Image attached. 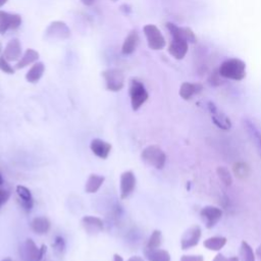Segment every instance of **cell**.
<instances>
[{"label":"cell","mask_w":261,"mask_h":261,"mask_svg":"<svg viewBox=\"0 0 261 261\" xmlns=\"http://www.w3.org/2000/svg\"><path fill=\"white\" fill-rule=\"evenodd\" d=\"M179 261H204L202 255H182Z\"/></svg>","instance_id":"33"},{"label":"cell","mask_w":261,"mask_h":261,"mask_svg":"<svg viewBox=\"0 0 261 261\" xmlns=\"http://www.w3.org/2000/svg\"><path fill=\"white\" fill-rule=\"evenodd\" d=\"M1 51H2V45H1V43H0V53H1Z\"/></svg>","instance_id":"42"},{"label":"cell","mask_w":261,"mask_h":261,"mask_svg":"<svg viewBox=\"0 0 261 261\" xmlns=\"http://www.w3.org/2000/svg\"><path fill=\"white\" fill-rule=\"evenodd\" d=\"M147 43L152 50H161L165 46V39L155 24H146L143 28Z\"/></svg>","instance_id":"7"},{"label":"cell","mask_w":261,"mask_h":261,"mask_svg":"<svg viewBox=\"0 0 261 261\" xmlns=\"http://www.w3.org/2000/svg\"><path fill=\"white\" fill-rule=\"evenodd\" d=\"M139 41H140V38H139V34L137 31H132L124 39L123 43H122V46H121V52L122 54H125V55H128V54H132L138 44H139Z\"/></svg>","instance_id":"19"},{"label":"cell","mask_w":261,"mask_h":261,"mask_svg":"<svg viewBox=\"0 0 261 261\" xmlns=\"http://www.w3.org/2000/svg\"><path fill=\"white\" fill-rule=\"evenodd\" d=\"M144 256L148 261H171L170 254L163 249H144Z\"/></svg>","instance_id":"18"},{"label":"cell","mask_w":261,"mask_h":261,"mask_svg":"<svg viewBox=\"0 0 261 261\" xmlns=\"http://www.w3.org/2000/svg\"><path fill=\"white\" fill-rule=\"evenodd\" d=\"M104 180H105V177L103 175H99L96 173L90 174L85 185V192L88 194L96 193L101 188Z\"/></svg>","instance_id":"23"},{"label":"cell","mask_w":261,"mask_h":261,"mask_svg":"<svg viewBox=\"0 0 261 261\" xmlns=\"http://www.w3.org/2000/svg\"><path fill=\"white\" fill-rule=\"evenodd\" d=\"M141 158L148 165H150L156 169H162L166 162V154L157 145L147 146L142 151Z\"/></svg>","instance_id":"3"},{"label":"cell","mask_w":261,"mask_h":261,"mask_svg":"<svg viewBox=\"0 0 261 261\" xmlns=\"http://www.w3.org/2000/svg\"><path fill=\"white\" fill-rule=\"evenodd\" d=\"M3 181H4V180H3V177H2V175H1V173H0V186L3 184Z\"/></svg>","instance_id":"41"},{"label":"cell","mask_w":261,"mask_h":261,"mask_svg":"<svg viewBox=\"0 0 261 261\" xmlns=\"http://www.w3.org/2000/svg\"><path fill=\"white\" fill-rule=\"evenodd\" d=\"M200 216L207 228L214 227L222 217V210L216 206H205L200 211Z\"/></svg>","instance_id":"8"},{"label":"cell","mask_w":261,"mask_h":261,"mask_svg":"<svg viewBox=\"0 0 261 261\" xmlns=\"http://www.w3.org/2000/svg\"><path fill=\"white\" fill-rule=\"evenodd\" d=\"M161 243H162V233L159 229H155L151 233V236L147 242L146 248L147 249H156L161 246Z\"/></svg>","instance_id":"27"},{"label":"cell","mask_w":261,"mask_h":261,"mask_svg":"<svg viewBox=\"0 0 261 261\" xmlns=\"http://www.w3.org/2000/svg\"><path fill=\"white\" fill-rule=\"evenodd\" d=\"M202 86L200 84H193V83H188L185 82L181 84L179 88V96L184 100H189L191 99L195 94H198L199 92L202 91Z\"/></svg>","instance_id":"22"},{"label":"cell","mask_w":261,"mask_h":261,"mask_svg":"<svg viewBox=\"0 0 261 261\" xmlns=\"http://www.w3.org/2000/svg\"><path fill=\"white\" fill-rule=\"evenodd\" d=\"M7 1H8V0H0V7H2L4 4H6Z\"/></svg>","instance_id":"39"},{"label":"cell","mask_w":261,"mask_h":261,"mask_svg":"<svg viewBox=\"0 0 261 261\" xmlns=\"http://www.w3.org/2000/svg\"><path fill=\"white\" fill-rule=\"evenodd\" d=\"M45 71V65L43 62H35L25 74V80L31 84H36L40 81Z\"/></svg>","instance_id":"21"},{"label":"cell","mask_w":261,"mask_h":261,"mask_svg":"<svg viewBox=\"0 0 261 261\" xmlns=\"http://www.w3.org/2000/svg\"><path fill=\"white\" fill-rule=\"evenodd\" d=\"M112 1H117V0H112Z\"/></svg>","instance_id":"43"},{"label":"cell","mask_w":261,"mask_h":261,"mask_svg":"<svg viewBox=\"0 0 261 261\" xmlns=\"http://www.w3.org/2000/svg\"><path fill=\"white\" fill-rule=\"evenodd\" d=\"M212 261H240L239 257L237 256H231V257H225L223 254L218 253Z\"/></svg>","instance_id":"32"},{"label":"cell","mask_w":261,"mask_h":261,"mask_svg":"<svg viewBox=\"0 0 261 261\" xmlns=\"http://www.w3.org/2000/svg\"><path fill=\"white\" fill-rule=\"evenodd\" d=\"M52 247H53L54 251H55L57 254H59V255L63 254V252H64V250H65V242H64L63 238H61V237H56L55 240H54V243L52 244Z\"/></svg>","instance_id":"30"},{"label":"cell","mask_w":261,"mask_h":261,"mask_svg":"<svg viewBox=\"0 0 261 261\" xmlns=\"http://www.w3.org/2000/svg\"><path fill=\"white\" fill-rule=\"evenodd\" d=\"M81 224L88 234H97L101 232L104 228V223L102 219L92 215L84 216L81 220Z\"/></svg>","instance_id":"13"},{"label":"cell","mask_w":261,"mask_h":261,"mask_svg":"<svg viewBox=\"0 0 261 261\" xmlns=\"http://www.w3.org/2000/svg\"><path fill=\"white\" fill-rule=\"evenodd\" d=\"M106 89L110 92H118L124 86V74L119 68H108L102 71Z\"/></svg>","instance_id":"5"},{"label":"cell","mask_w":261,"mask_h":261,"mask_svg":"<svg viewBox=\"0 0 261 261\" xmlns=\"http://www.w3.org/2000/svg\"><path fill=\"white\" fill-rule=\"evenodd\" d=\"M166 28L172 36L168 47L169 54L176 59H182L188 52V42L196 41L194 33L189 28H180L171 22H167Z\"/></svg>","instance_id":"1"},{"label":"cell","mask_w":261,"mask_h":261,"mask_svg":"<svg viewBox=\"0 0 261 261\" xmlns=\"http://www.w3.org/2000/svg\"><path fill=\"white\" fill-rule=\"evenodd\" d=\"M46 36L48 38L53 39H59V40H65L70 36V30L67 27V24L63 21L56 20L51 22L48 28L46 29Z\"/></svg>","instance_id":"11"},{"label":"cell","mask_w":261,"mask_h":261,"mask_svg":"<svg viewBox=\"0 0 261 261\" xmlns=\"http://www.w3.org/2000/svg\"><path fill=\"white\" fill-rule=\"evenodd\" d=\"M31 228L37 234H45L49 231L51 223L50 220L45 216H38L35 217L31 221Z\"/></svg>","instance_id":"20"},{"label":"cell","mask_w":261,"mask_h":261,"mask_svg":"<svg viewBox=\"0 0 261 261\" xmlns=\"http://www.w3.org/2000/svg\"><path fill=\"white\" fill-rule=\"evenodd\" d=\"M216 172L218 174V177L220 178V180L225 185V186H230L232 182V178L230 175V172L228 171V169L224 166H219L216 169Z\"/></svg>","instance_id":"28"},{"label":"cell","mask_w":261,"mask_h":261,"mask_svg":"<svg viewBox=\"0 0 261 261\" xmlns=\"http://www.w3.org/2000/svg\"><path fill=\"white\" fill-rule=\"evenodd\" d=\"M8 61H18L21 57V45L17 39L10 40L3 51L2 54Z\"/></svg>","instance_id":"16"},{"label":"cell","mask_w":261,"mask_h":261,"mask_svg":"<svg viewBox=\"0 0 261 261\" xmlns=\"http://www.w3.org/2000/svg\"><path fill=\"white\" fill-rule=\"evenodd\" d=\"M20 24L21 16L19 14L0 10V35H4L8 30H16Z\"/></svg>","instance_id":"10"},{"label":"cell","mask_w":261,"mask_h":261,"mask_svg":"<svg viewBox=\"0 0 261 261\" xmlns=\"http://www.w3.org/2000/svg\"><path fill=\"white\" fill-rule=\"evenodd\" d=\"M256 256L259 259V261H261V245L256 250Z\"/></svg>","instance_id":"38"},{"label":"cell","mask_w":261,"mask_h":261,"mask_svg":"<svg viewBox=\"0 0 261 261\" xmlns=\"http://www.w3.org/2000/svg\"><path fill=\"white\" fill-rule=\"evenodd\" d=\"M0 70L3 71L4 73H8V74L14 73V68L9 64V61L6 60L3 55L0 56Z\"/></svg>","instance_id":"31"},{"label":"cell","mask_w":261,"mask_h":261,"mask_svg":"<svg viewBox=\"0 0 261 261\" xmlns=\"http://www.w3.org/2000/svg\"><path fill=\"white\" fill-rule=\"evenodd\" d=\"M127 261H145V260L140 256H132L127 259Z\"/></svg>","instance_id":"36"},{"label":"cell","mask_w":261,"mask_h":261,"mask_svg":"<svg viewBox=\"0 0 261 261\" xmlns=\"http://www.w3.org/2000/svg\"><path fill=\"white\" fill-rule=\"evenodd\" d=\"M233 172H234L236 176H238L240 178H245V176H247L249 174L250 169L247 166V164H245L243 162H238L233 165Z\"/></svg>","instance_id":"29"},{"label":"cell","mask_w":261,"mask_h":261,"mask_svg":"<svg viewBox=\"0 0 261 261\" xmlns=\"http://www.w3.org/2000/svg\"><path fill=\"white\" fill-rule=\"evenodd\" d=\"M218 71L219 74L225 79L241 81L246 75V64L238 58L227 59L221 63Z\"/></svg>","instance_id":"2"},{"label":"cell","mask_w":261,"mask_h":261,"mask_svg":"<svg viewBox=\"0 0 261 261\" xmlns=\"http://www.w3.org/2000/svg\"><path fill=\"white\" fill-rule=\"evenodd\" d=\"M128 93H129V98H130V105L133 110L137 111L141 108V106L148 100L149 94L140 81L133 79L129 82V87H128Z\"/></svg>","instance_id":"4"},{"label":"cell","mask_w":261,"mask_h":261,"mask_svg":"<svg viewBox=\"0 0 261 261\" xmlns=\"http://www.w3.org/2000/svg\"><path fill=\"white\" fill-rule=\"evenodd\" d=\"M136 188V176L133 171L126 170L120 175V198L126 199Z\"/></svg>","instance_id":"12"},{"label":"cell","mask_w":261,"mask_h":261,"mask_svg":"<svg viewBox=\"0 0 261 261\" xmlns=\"http://www.w3.org/2000/svg\"><path fill=\"white\" fill-rule=\"evenodd\" d=\"M10 197V193L7 190L0 189V208L8 201Z\"/></svg>","instance_id":"34"},{"label":"cell","mask_w":261,"mask_h":261,"mask_svg":"<svg viewBox=\"0 0 261 261\" xmlns=\"http://www.w3.org/2000/svg\"><path fill=\"white\" fill-rule=\"evenodd\" d=\"M81 2L86 6H92L95 3V0H81Z\"/></svg>","instance_id":"35"},{"label":"cell","mask_w":261,"mask_h":261,"mask_svg":"<svg viewBox=\"0 0 261 261\" xmlns=\"http://www.w3.org/2000/svg\"><path fill=\"white\" fill-rule=\"evenodd\" d=\"M90 149L97 157L101 159H106L111 152L112 146L110 143L104 140L93 139L90 143Z\"/></svg>","instance_id":"15"},{"label":"cell","mask_w":261,"mask_h":261,"mask_svg":"<svg viewBox=\"0 0 261 261\" xmlns=\"http://www.w3.org/2000/svg\"><path fill=\"white\" fill-rule=\"evenodd\" d=\"M46 252V246L38 248L32 239H27L20 248V256L24 261H41Z\"/></svg>","instance_id":"6"},{"label":"cell","mask_w":261,"mask_h":261,"mask_svg":"<svg viewBox=\"0 0 261 261\" xmlns=\"http://www.w3.org/2000/svg\"><path fill=\"white\" fill-rule=\"evenodd\" d=\"M38 59H39L38 51H36L32 48H29V49L25 50L23 55L20 57V59L15 64V68L20 69V68H23V67H25L30 64H34L35 62H37Z\"/></svg>","instance_id":"24"},{"label":"cell","mask_w":261,"mask_h":261,"mask_svg":"<svg viewBox=\"0 0 261 261\" xmlns=\"http://www.w3.org/2000/svg\"><path fill=\"white\" fill-rule=\"evenodd\" d=\"M112 261H123V258L118 254H114Z\"/></svg>","instance_id":"37"},{"label":"cell","mask_w":261,"mask_h":261,"mask_svg":"<svg viewBox=\"0 0 261 261\" xmlns=\"http://www.w3.org/2000/svg\"><path fill=\"white\" fill-rule=\"evenodd\" d=\"M15 190H16V194H17L20 206L27 212H30L34 206V199H33L31 191L27 187L20 186V185L16 186Z\"/></svg>","instance_id":"17"},{"label":"cell","mask_w":261,"mask_h":261,"mask_svg":"<svg viewBox=\"0 0 261 261\" xmlns=\"http://www.w3.org/2000/svg\"><path fill=\"white\" fill-rule=\"evenodd\" d=\"M208 107H209L214 124L221 129H229L231 126V122L229 118L223 112L219 111V109L213 103L209 102Z\"/></svg>","instance_id":"14"},{"label":"cell","mask_w":261,"mask_h":261,"mask_svg":"<svg viewBox=\"0 0 261 261\" xmlns=\"http://www.w3.org/2000/svg\"><path fill=\"white\" fill-rule=\"evenodd\" d=\"M239 259L240 261H255V253L252 249V247L246 242L242 241L240 252H239Z\"/></svg>","instance_id":"26"},{"label":"cell","mask_w":261,"mask_h":261,"mask_svg":"<svg viewBox=\"0 0 261 261\" xmlns=\"http://www.w3.org/2000/svg\"><path fill=\"white\" fill-rule=\"evenodd\" d=\"M227 239L222 236H216L208 238L204 241L203 245L207 250L210 251H220L226 245Z\"/></svg>","instance_id":"25"},{"label":"cell","mask_w":261,"mask_h":261,"mask_svg":"<svg viewBox=\"0 0 261 261\" xmlns=\"http://www.w3.org/2000/svg\"><path fill=\"white\" fill-rule=\"evenodd\" d=\"M202 236V229L199 225L195 224L189 227L180 239V248L181 250H188L198 245Z\"/></svg>","instance_id":"9"},{"label":"cell","mask_w":261,"mask_h":261,"mask_svg":"<svg viewBox=\"0 0 261 261\" xmlns=\"http://www.w3.org/2000/svg\"><path fill=\"white\" fill-rule=\"evenodd\" d=\"M1 261H12V260H11V258H9V257H6V258L2 259Z\"/></svg>","instance_id":"40"}]
</instances>
